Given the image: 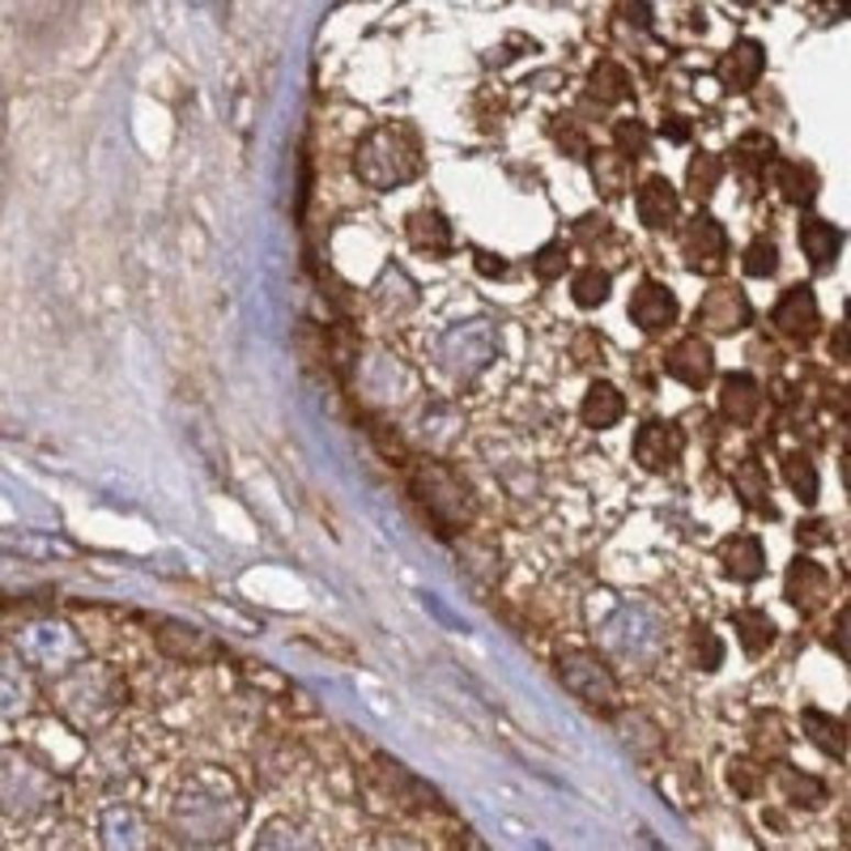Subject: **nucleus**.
<instances>
[{
	"label": "nucleus",
	"instance_id": "1",
	"mask_svg": "<svg viewBox=\"0 0 851 851\" xmlns=\"http://www.w3.org/2000/svg\"><path fill=\"white\" fill-rule=\"evenodd\" d=\"M354 170L362 175V184L388 192L396 184L413 179L422 170V158H418V145H413V132L409 129H375L366 141H362L358 158H354Z\"/></svg>",
	"mask_w": 851,
	"mask_h": 851
},
{
	"label": "nucleus",
	"instance_id": "9",
	"mask_svg": "<svg viewBox=\"0 0 851 851\" xmlns=\"http://www.w3.org/2000/svg\"><path fill=\"white\" fill-rule=\"evenodd\" d=\"M664 371H668L677 384H686V388H703V384L716 375V354H711L707 341L682 336V341L664 354Z\"/></svg>",
	"mask_w": 851,
	"mask_h": 851
},
{
	"label": "nucleus",
	"instance_id": "20",
	"mask_svg": "<svg viewBox=\"0 0 851 851\" xmlns=\"http://www.w3.org/2000/svg\"><path fill=\"white\" fill-rule=\"evenodd\" d=\"M839 243H843V234L830 226V222H818V218L800 222V247L814 261V268H830L835 256H839Z\"/></svg>",
	"mask_w": 851,
	"mask_h": 851
},
{
	"label": "nucleus",
	"instance_id": "6",
	"mask_svg": "<svg viewBox=\"0 0 851 851\" xmlns=\"http://www.w3.org/2000/svg\"><path fill=\"white\" fill-rule=\"evenodd\" d=\"M413 490H418L426 511L434 516V524L452 528V524H464V520H468V502H464L460 486L443 473V468H418Z\"/></svg>",
	"mask_w": 851,
	"mask_h": 851
},
{
	"label": "nucleus",
	"instance_id": "31",
	"mask_svg": "<svg viewBox=\"0 0 851 851\" xmlns=\"http://www.w3.org/2000/svg\"><path fill=\"white\" fill-rule=\"evenodd\" d=\"M566 264H571V252H566V243H550V247H541L537 256H532V273L541 277V281H554L566 273Z\"/></svg>",
	"mask_w": 851,
	"mask_h": 851
},
{
	"label": "nucleus",
	"instance_id": "29",
	"mask_svg": "<svg viewBox=\"0 0 851 851\" xmlns=\"http://www.w3.org/2000/svg\"><path fill=\"white\" fill-rule=\"evenodd\" d=\"M571 295H575V302H579V307H600V302L609 298V273L592 264V268H584V273L575 277Z\"/></svg>",
	"mask_w": 851,
	"mask_h": 851
},
{
	"label": "nucleus",
	"instance_id": "15",
	"mask_svg": "<svg viewBox=\"0 0 851 851\" xmlns=\"http://www.w3.org/2000/svg\"><path fill=\"white\" fill-rule=\"evenodd\" d=\"M758 405H762V393H758V379L745 375V371H737V375H728L720 388V409L728 422L737 426H750L753 413H758Z\"/></svg>",
	"mask_w": 851,
	"mask_h": 851
},
{
	"label": "nucleus",
	"instance_id": "13",
	"mask_svg": "<svg viewBox=\"0 0 851 851\" xmlns=\"http://www.w3.org/2000/svg\"><path fill=\"white\" fill-rule=\"evenodd\" d=\"M762 68H766V52L753 43V38H741L728 56L720 60V81H723V90H750V86H758V77H762Z\"/></svg>",
	"mask_w": 851,
	"mask_h": 851
},
{
	"label": "nucleus",
	"instance_id": "27",
	"mask_svg": "<svg viewBox=\"0 0 851 851\" xmlns=\"http://www.w3.org/2000/svg\"><path fill=\"white\" fill-rule=\"evenodd\" d=\"M784 477H787V486L796 490L800 502H818V468H814V460L809 456L792 452V456L784 460Z\"/></svg>",
	"mask_w": 851,
	"mask_h": 851
},
{
	"label": "nucleus",
	"instance_id": "8",
	"mask_svg": "<svg viewBox=\"0 0 851 851\" xmlns=\"http://www.w3.org/2000/svg\"><path fill=\"white\" fill-rule=\"evenodd\" d=\"M682 447H686V434H682V426H673V422H648L639 434H634V460H639L648 473L673 468V464L682 460Z\"/></svg>",
	"mask_w": 851,
	"mask_h": 851
},
{
	"label": "nucleus",
	"instance_id": "19",
	"mask_svg": "<svg viewBox=\"0 0 851 851\" xmlns=\"http://www.w3.org/2000/svg\"><path fill=\"white\" fill-rule=\"evenodd\" d=\"M409 243L426 256H447L452 252V226L439 213H413L409 218Z\"/></svg>",
	"mask_w": 851,
	"mask_h": 851
},
{
	"label": "nucleus",
	"instance_id": "26",
	"mask_svg": "<svg viewBox=\"0 0 851 851\" xmlns=\"http://www.w3.org/2000/svg\"><path fill=\"white\" fill-rule=\"evenodd\" d=\"M737 486H741V498L758 507V511H766V516H775V507H771V482H766V473L758 468V460H745L741 468H737Z\"/></svg>",
	"mask_w": 851,
	"mask_h": 851
},
{
	"label": "nucleus",
	"instance_id": "44",
	"mask_svg": "<svg viewBox=\"0 0 851 851\" xmlns=\"http://www.w3.org/2000/svg\"><path fill=\"white\" fill-rule=\"evenodd\" d=\"M192 4H205V0H192Z\"/></svg>",
	"mask_w": 851,
	"mask_h": 851
},
{
	"label": "nucleus",
	"instance_id": "33",
	"mask_svg": "<svg viewBox=\"0 0 851 851\" xmlns=\"http://www.w3.org/2000/svg\"><path fill=\"white\" fill-rule=\"evenodd\" d=\"M753 745H758V750H766L771 758L787 750V737H784V728H780L775 716H758V720H753Z\"/></svg>",
	"mask_w": 851,
	"mask_h": 851
},
{
	"label": "nucleus",
	"instance_id": "4",
	"mask_svg": "<svg viewBox=\"0 0 851 851\" xmlns=\"http://www.w3.org/2000/svg\"><path fill=\"white\" fill-rule=\"evenodd\" d=\"M494 350H498V341H494V328L486 320H468V324L452 328L447 336H443V362L456 371V375H477V371H486L494 358Z\"/></svg>",
	"mask_w": 851,
	"mask_h": 851
},
{
	"label": "nucleus",
	"instance_id": "5",
	"mask_svg": "<svg viewBox=\"0 0 851 851\" xmlns=\"http://www.w3.org/2000/svg\"><path fill=\"white\" fill-rule=\"evenodd\" d=\"M682 252H686L689 273H703V277H716L723 264H728V234L716 218L698 213L682 234Z\"/></svg>",
	"mask_w": 851,
	"mask_h": 851
},
{
	"label": "nucleus",
	"instance_id": "25",
	"mask_svg": "<svg viewBox=\"0 0 851 851\" xmlns=\"http://www.w3.org/2000/svg\"><path fill=\"white\" fill-rule=\"evenodd\" d=\"M775 184L784 188V200L792 205H809V200L818 197V179H814V170L800 163H780L775 170Z\"/></svg>",
	"mask_w": 851,
	"mask_h": 851
},
{
	"label": "nucleus",
	"instance_id": "28",
	"mask_svg": "<svg viewBox=\"0 0 851 851\" xmlns=\"http://www.w3.org/2000/svg\"><path fill=\"white\" fill-rule=\"evenodd\" d=\"M780 784H784L787 800L792 805H805V809H821L826 805V784L814 780V775H796V771H784L780 775Z\"/></svg>",
	"mask_w": 851,
	"mask_h": 851
},
{
	"label": "nucleus",
	"instance_id": "38",
	"mask_svg": "<svg viewBox=\"0 0 851 851\" xmlns=\"http://www.w3.org/2000/svg\"><path fill=\"white\" fill-rule=\"evenodd\" d=\"M830 354L839 362H851V332L848 328H835V336H830Z\"/></svg>",
	"mask_w": 851,
	"mask_h": 851
},
{
	"label": "nucleus",
	"instance_id": "17",
	"mask_svg": "<svg viewBox=\"0 0 851 851\" xmlns=\"http://www.w3.org/2000/svg\"><path fill=\"white\" fill-rule=\"evenodd\" d=\"M622 413H626V400L614 384H592L588 396H584V422H588L592 430L618 426L622 422Z\"/></svg>",
	"mask_w": 851,
	"mask_h": 851
},
{
	"label": "nucleus",
	"instance_id": "3",
	"mask_svg": "<svg viewBox=\"0 0 851 851\" xmlns=\"http://www.w3.org/2000/svg\"><path fill=\"white\" fill-rule=\"evenodd\" d=\"M660 643H664L660 618L652 609H643V605H630V609H622L614 622L605 626V648H614L626 660H648V655L660 652Z\"/></svg>",
	"mask_w": 851,
	"mask_h": 851
},
{
	"label": "nucleus",
	"instance_id": "24",
	"mask_svg": "<svg viewBox=\"0 0 851 851\" xmlns=\"http://www.w3.org/2000/svg\"><path fill=\"white\" fill-rule=\"evenodd\" d=\"M630 95V73L622 65H614V60H600V65L592 68V99L596 102H622Z\"/></svg>",
	"mask_w": 851,
	"mask_h": 851
},
{
	"label": "nucleus",
	"instance_id": "2",
	"mask_svg": "<svg viewBox=\"0 0 851 851\" xmlns=\"http://www.w3.org/2000/svg\"><path fill=\"white\" fill-rule=\"evenodd\" d=\"M557 677H562V686L571 689L575 698H584L588 707L614 711V703H618V682H614V673H609L592 652H562L557 655Z\"/></svg>",
	"mask_w": 851,
	"mask_h": 851
},
{
	"label": "nucleus",
	"instance_id": "40",
	"mask_svg": "<svg viewBox=\"0 0 851 851\" xmlns=\"http://www.w3.org/2000/svg\"><path fill=\"white\" fill-rule=\"evenodd\" d=\"M477 268H482L486 277H498V273H507V264H502V261H490V256H482V261H477Z\"/></svg>",
	"mask_w": 851,
	"mask_h": 851
},
{
	"label": "nucleus",
	"instance_id": "36",
	"mask_svg": "<svg viewBox=\"0 0 851 851\" xmlns=\"http://www.w3.org/2000/svg\"><path fill=\"white\" fill-rule=\"evenodd\" d=\"M775 268H780V252H775V243L758 239L750 252H745V273H750V277H771Z\"/></svg>",
	"mask_w": 851,
	"mask_h": 851
},
{
	"label": "nucleus",
	"instance_id": "14",
	"mask_svg": "<svg viewBox=\"0 0 851 851\" xmlns=\"http://www.w3.org/2000/svg\"><path fill=\"white\" fill-rule=\"evenodd\" d=\"M826 588H830V579H826V571H821L818 562H809V557H796L792 562V571H787V600L796 605V609H818L821 600H826Z\"/></svg>",
	"mask_w": 851,
	"mask_h": 851
},
{
	"label": "nucleus",
	"instance_id": "22",
	"mask_svg": "<svg viewBox=\"0 0 851 851\" xmlns=\"http://www.w3.org/2000/svg\"><path fill=\"white\" fill-rule=\"evenodd\" d=\"M723 179V163L716 154H707V150H698L694 158H689V170H686V184H689V197L694 200H707L716 197V188H720Z\"/></svg>",
	"mask_w": 851,
	"mask_h": 851
},
{
	"label": "nucleus",
	"instance_id": "41",
	"mask_svg": "<svg viewBox=\"0 0 851 851\" xmlns=\"http://www.w3.org/2000/svg\"><path fill=\"white\" fill-rule=\"evenodd\" d=\"M843 830H848V835H843V843H851V814L843 818Z\"/></svg>",
	"mask_w": 851,
	"mask_h": 851
},
{
	"label": "nucleus",
	"instance_id": "10",
	"mask_svg": "<svg viewBox=\"0 0 851 851\" xmlns=\"http://www.w3.org/2000/svg\"><path fill=\"white\" fill-rule=\"evenodd\" d=\"M775 324L784 336L792 341H814L818 336V298L809 286H792L784 298H780V307H775Z\"/></svg>",
	"mask_w": 851,
	"mask_h": 851
},
{
	"label": "nucleus",
	"instance_id": "11",
	"mask_svg": "<svg viewBox=\"0 0 851 851\" xmlns=\"http://www.w3.org/2000/svg\"><path fill=\"white\" fill-rule=\"evenodd\" d=\"M630 316L643 332H664V328L677 320V295L664 286V281H643L634 298H630Z\"/></svg>",
	"mask_w": 851,
	"mask_h": 851
},
{
	"label": "nucleus",
	"instance_id": "39",
	"mask_svg": "<svg viewBox=\"0 0 851 851\" xmlns=\"http://www.w3.org/2000/svg\"><path fill=\"white\" fill-rule=\"evenodd\" d=\"M664 132H668V141H686L689 124L682 120V115H668V120H664Z\"/></svg>",
	"mask_w": 851,
	"mask_h": 851
},
{
	"label": "nucleus",
	"instance_id": "16",
	"mask_svg": "<svg viewBox=\"0 0 851 851\" xmlns=\"http://www.w3.org/2000/svg\"><path fill=\"white\" fill-rule=\"evenodd\" d=\"M720 557H723V571L732 579H741V584H753L766 571V554H762L758 537H732V541H723Z\"/></svg>",
	"mask_w": 851,
	"mask_h": 851
},
{
	"label": "nucleus",
	"instance_id": "30",
	"mask_svg": "<svg viewBox=\"0 0 851 851\" xmlns=\"http://www.w3.org/2000/svg\"><path fill=\"white\" fill-rule=\"evenodd\" d=\"M771 154H775V141L766 136V132H745L741 141H737V163L745 166V170H753V166H762V163H771Z\"/></svg>",
	"mask_w": 851,
	"mask_h": 851
},
{
	"label": "nucleus",
	"instance_id": "7",
	"mask_svg": "<svg viewBox=\"0 0 851 851\" xmlns=\"http://www.w3.org/2000/svg\"><path fill=\"white\" fill-rule=\"evenodd\" d=\"M750 298L745 290H737V286H716V290H707V298L698 302V311H694V324L707 328V332H737V328L750 324Z\"/></svg>",
	"mask_w": 851,
	"mask_h": 851
},
{
	"label": "nucleus",
	"instance_id": "35",
	"mask_svg": "<svg viewBox=\"0 0 851 851\" xmlns=\"http://www.w3.org/2000/svg\"><path fill=\"white\" fill-rule=\"evenodd\" d=\"M694 660H698V668H720V660H723V643L707 630V626H698L694 630Z\"/></svg>",
	"mask_w": 851,
	"mask_h": 851
},
{
	"label": "nucleus",
	"instance_id": "21",
	"mask_svg": "<svg viewBox=\"0 0 851 851\" xmlns=\"http://www.w3.org/2000/svg\"><path fill=\"white\" fill-rule=\"evenodd\" d=\"M732 630H737L741 648H745L750 655L766 652V648H771V639H775V622H771L762 609H737V614H732Z\"/></svg>",
	"mask_w": 851,
	"mask_h": 851
},
{
	"label": "nucleus",
	"instance_id": "34",
	"mask_svg": "<svg viewBox=\"0 0 851 851\" xmlns=\"http://www.w3.org/2000/svg\"><path fill=\"white\" fill-rule=\"evenodd\" d=\"M614 136H618V145L626 150V158H643V154L652 150V136H648V129H643L639 120H622V124L614 129Z\"/></svg>",
	"mask_w": 851,
	"mask_h": 851
},
{
	"label": "nucleus",
	"instance_id": "12",
	"mask_svg": "<svg viewBox=\"0 0 851 851\" xmlns=\"http://www.w3.org/2000/svg\"><path fill=\"white\" fill-rule=\"evenodd\" d=\"M634 209H639V222H643V226L668 230L673 222H677V209H682V200H677V188H673L664 175H652V179L639 188Z\"/></svg>",
	"mask_w": 851,
	"mask_h": 851
},
{
	"label": "nucleus",
	"instance_id": "42",
	"mask_svg": "<svg viewBox=\"0 0 851 851\" xmlns=\"http://www.w3.org/2000/svg\"><path fill=\"white\" fill-rule=\"evenodd\" d=\"M737 4H758V0H737Z\"/></svg>",
	"mask_w": 851,
	"mask_h": 851
},
{
	"label": "nucleus",
	"instance_id": "37",
	"mask_svg": "<svg viewBox=\"0 0 851 851\" xmlns=\"http://www.w3.org/2000/svg\"><path fill=\"white\" fill-rule=\"evenodd\" d=\"M835 648L851 660V609H843V614H839V622H835Z\"/></svg>",
	"mask_w": 851,
	"mask_h": 851
},
{
	"label": "nucleus",
	"instance_id": "23",
	"mask_svg": "<svg viewBox=\"0 0 851 851\" xmlns=\"http://www.w3.org/2000/svg\"><path fill=\"white\" fill-rule=\"evenodd\" d=\"M800 723H805L809 741H814V745H818L821 753L839 758V753L848 750V732H843V723L835 720V716H821V711H805V716H800Z\"/></svg>",
	"mask_w": 851,
	"mask_h": 851
},
{
	"label": "nucleus",
	"instance_id": "43",
	"mask_svg": "<svg viewBox=\"0 0 851 851\" xmlns=\"http://www.w3.org/2000/svg\"><path fill=\"white\" fill-rule=\"evenodd\" d=\"M843 9H848V13H851V0H848V4H843Z\"/></svg>",
	"mask_w": 851,
	"mask_h": 851
},
{
	"label": "nucleus",
	"instance_id": "18",
	"mask_svg": "<svg viewBox=\"0 0 851 851\" xmlns=\"http://www.w3.org/2000/svg\"><path fill=\"white\" fill-rule=\"evenodd\" d=\"M592 179L605 197H622L630 188V158L622 150H596L592 154Z\"/></svg>",
	"mask_w": 851,
	"mask_h": 851
},
{
	"label": "nucleus",
	"instance_id": "32",
	"mask_svg": "<svg viewBox=\"0 0 851 851\" xmlns=\"http://www.w3.org/2000/svg\"><path fill=\"white\" fill-rule=\"evenodd\" d=\"M728 784L741 800H753L762 792V771L753 762H728Z\"/></svg>",
	"mask_w": 851,
	"mask_h": 851
}]
</instances>
